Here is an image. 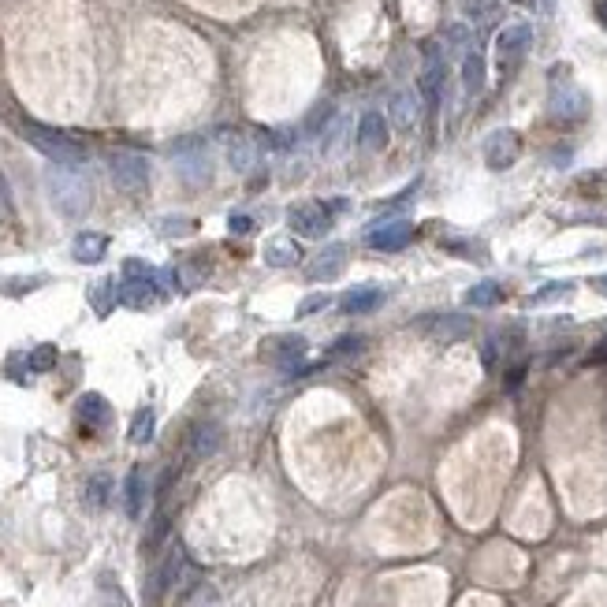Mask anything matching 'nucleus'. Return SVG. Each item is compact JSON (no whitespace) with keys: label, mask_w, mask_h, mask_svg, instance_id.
Returning <instances> with one entry per match:
<instances>
[{"label":"nucleus","mask_w":607,"mask_h":607,"mask_svg":"<svg viewBox=\"0 0 607 607\" xmlns=\"http://www.w3.org/2000/svg\"><path fill=\"white\" fill-rule=\"evenodd\" d=\"M45 183H49V198H52L60 217L79 220V217H86V212H89V205H94V187H89L86 172H79V168L52 164L45 172Z\"/></svg>","instance_id":"f257e3e1"},{"label":"nucleus","mask_w":607,"mask_h":607,"mask_svg":"<svg viewBox=\"0 0 607 607\" xmlns=\"http://www.w3.org/2000/svg\"><path fill=\"white\" fill-rule=\"evenodd\" d=\"M23 138L38 149L42 157H49L52 164H68V168H79L86 161V149L82 142H75L71 135L56 131V127H45V124H23Z\"/></svg>","instance_id":"f03ea898"},{"label":"nucleus","mask_w":607,"mask_h":607,"mask_svg":"<svg viewBox=\"0 0 607 607\" xmlns=\"http://www.w3.org/2000/svg\"><path fill=\"white\" fill-rule=\"evenodd\" d=\"M172 161H175V172H179V179H183L187 187H209L212 183V157H209V145H205V138H198V135H191V138H183V142H175L172 145Z\"/></svg>","instance_id":"7ed1b4c3"},{"label":"nucleus","mask_w":607,"mask_h":607,"mask_svg":"<svg viewBox=\"0 0 607 607\" xmlns=\"http://www.w3.org/2000/svg\"><path fill=\"white\" fill-rule=\"evenodd\" d=\"M552 116L559 124H578V119L589 116V98H585V89H578L566 79V64L552 71Z\"/></svg>","instance_id":"20e7f679"},{"label":"nucleus","mask_w":607,"mask_h":607,"mask_svg":"<svg viewBox=\"0 0 607 607\" xmlns=\"http://www.w3.org/2000/svg\"><path fill=\"white\" fill-rule=\"evenodd\" d=\"M108 172H112V183L119 194H145L149 187V161L142 154H131V149H119V154L108 157Z\"/></svg>","instance_id":"39448f33"},{"label":"nucleus","mask_w":607,"mask_h":607,"mask_svg":"<svg viewBox=\"0 0 607 607\" xmlns=\"http://www.w3.org/2000/svg\"><path fill=\"white\" fill-rule=\"evenodd\" d=\"M533 49V26L529 23H510L496 34V64L503 71H514Z\"/></svg>","instance_id":"423d86ee"},{"label":"nucleus","mask_w":607,"mask_h":607,"mask_svg":"<svg viewBox=\"0 0 607 607\" xmlns=\"http://www.w3.org/2000/svg\"><path fill=\"white\" fill-rule=\"evenodd\" d=\"M421 56H425V64H421V94H425V101L436 105L440 94H444V82H447V52L436 42H425Z\"/></svg>","instance_id":"0eeeda50"},{"label":"nucleus","mask_w":607,"mask_h":607,"mask_svg":"<svg viewBox=\"0 0 607 607\" xmlns=\"http://www.w3.org/2000/svg\"><path fill=\"white\" fill-rule=\"evenodd\" d=\"M265 358L272 361V366H280L287 377H298V373H306V366H302V358H306V340L302 336H272L265 343Z\"/></svg>","instance_id":"6e6552de"},{"label":"nucleus","mask_w":607,"mask_h":607,"mask_svg":"<svg viewBox=\"0 0 607 607\" xmlns=\"http://www.w3.org/2000/svg\"><path fill=\"white\" fill-rule=\"evenodd\" d=\"M287 224L294 228V235L302 238H321L328 235L332 228V217H328V209L321 201H302V205H291L287 209Z\"/></svg>","instance_id":"1a4fd4ad"},{"label":"nucleus","mask_w":607,"mask_h":607,"mask_svg":"<svg viewBox=\"0 0 607 607\" xmlns=\"http://www.w3.org/2000/svg\"><path fill=\"white\" fill-rule=\"evenodd\" d=\"M410 238H414V228H410V220H403V217L373 220V224L366 228V242H369L373 250H403Z\"/></svg>","instance_id":"9d476101"},{"label":"nucleus","mask_w":607,"mask_h":607,"mask_svg":"<svg viewBox=\"0 0 607 607\" xmlns=\"http://www.w3.org/2000/svg\"><path fill=\"white\" fill-rule=\"evenodd\" d=\"M518 154H522V138L507 127H500L484 138V164H489L492 172H507L514 161H518Z\"/></svg>","instance_id":"9b49d317"},{"label":"nucleus","mask_w":607,"mask_h":607,"mask_svg":"<svg viewBox=\"0 0 607 607\" xmlns=\"http://www.w3.org/2000/svg\"><path fill=\"white\" fill-rule=\"evenodd\" d=\"M343 265H347V247L343 242H328V247L317 250V257L306 265V272L313 284H332V280H340Z\"/></svg>","instance_id":"f8f14e48"},{"label":"nucleus","mask_w":607,"mask_h":607,"mask_svg":"<svg viewBox=\"0 0 607 607\" xmlns=\"http://www.w3.org/2000/svg\"><path fill=\"white\" fill-rule=\"evenodd\" d=\"M421 119V98L414 94V89H396L388 101V124L399 127V131H414Z\"/></svg>","instance_id":"ddd939ff"},{"label":"nucleus","mask_w":607,"mask_h":607,"mask_svg":"<svg viewBox=\"0 0 607 607\" xmlns=\"http://www.w3.org/2000/svg\"><path fill=\"white\" fill-rule=\"evenodd\" d=\"M75 417L86 425V429H108L112 406H108L105 396H98V391H86V396H79V403H75Z\"/></svg>","instance_id":"4468645a"},{"label":"nucleus","mask_w":607,"mask_h":607,"mask_svg":"<svg viewBox=\"0 0 607 607\" xmlns=\"http://www.w3.org/2000/svg\"><path fill=\"white\" fill-rule=\"evenodd\" d=\"M358 145L366 154H384L388 149V116L380 112H366L358 119Z\"/></svg>","instance_id":"2eb2a0df"},{"label":"nucleus","mask_w":607,"mask_h":607,"mask_svg":"<svg viewBox=\"0 0 607 607\" xmlns=\"http://www.w3.org/2000/svg\"><path fill=\"white\" fill-rule=\"evenodd\" d=\"M224 154H228V164L235 168V172H254V164H257V145L247 138V135H235V131H228L224 135Z\"/></svg>","instance_id":"dca6fc26"},{"label":"nucleus","mask_w":607,"mask_h":607,"mask_svg":"<svg viewBox=\"0 0 607 607\" xmlns=\"http://www.w3.org/2000/svg\"><path fill=\"white\" fill-rule=\"evenodd\" d=\"M105 254H108V235H101V231H79L71 238V257L79 265H98Z\"/></svg>","instance_id":"f3484780"},{"label":"nucleus","mask_w":607,"mask_h":607,"mask_svg":"<svg viewBox=\"0 0 607 607\" xmlns=\"http://www.w3.org/2000/svg\"><path fill=\"white\" fill-rule=\"evenodd\" d=\"M298 261H302V247H298L294 238L276 235V238L265 242V265H272V268H291V265H298Z\"/></svg>","instance_id":"a211bd4d"},{"label":"nucleus","mask_w":607,"mask_h":607,"mask_svg":"<svg viewBox=\"0 0 607 607\" xmlns=\"http://www.w3.org/2000/svg\"><path fill=\"white\" fill-rule=\"evenodd\" d=\"M89 310H94L98 317H108L116 306H119V284L116 280H108V276H101V280H94L89 284Z\"/></svg>","instance_id":"6ab92c4d"},{"label":"nucleus","mask_w":607,"mask_h":607,"mask_svg":"<svg viewBox=\"0 0 607 607\" xmlns=\"http://www.w3.org/2000/svg\"><path fill=\"white\" fill-rule=\"evenodd\" d=\"M484 89V56L473 49L462 56V94L466 98H477Z\"/></svg>","instance_id":"aec40b11"},{"label":"nucleus","mask_w":607,"mask_h":607,"mask_svg":"<svg viewBox=\"0 0 607 607\" xmlns=\"http://www.w3.org/2000/svg\"><path fill=\"white\" fill-rule=\"evenodd\" d=\"M384 302V291H377V287H354L350 294H343V310L347 313H369V310H377Z\"/></svg>","instance_id":"412c9836"},{"label":"nucleus","mask_w":607,"mask_h":607,"mask_svg":"<svg viewBox=\"0 0 607 607\" xmlns=\"http://www.w3.org/2000/svg\"><path fill=\"white\" fill-rule=\"evenodd\" d=\"M124 503H127V514H131V518H138L142 507H145V473H142V470H131V473H127Z\"/></svg>","instance_id":"4be33fe9"},{"label":"nucleus","mask_w":607,"mask_h":607,"mask_svg":"<svg viewBox=\"0 0 607 607\" xmlns=\"http://www.w3.org/2000/svg\"><path fill=\"white\" fill-rule=\"evenodd\" d=\"M459 12H462L466 23L484 26V23H492V19H496L500 5H496V0H459Z\"/></svg>","instance_id":"5701e85b"},{"label":"nucleus","mask_w":607,"mask_h":607,"mask_svg":"<svg viewBox=\"0 0 607 607\" xmlns=\"http://www.w3.org/2000/svg\"><path fill=\"white\" fill-rule=\"evenodd\" d=\"M444 42H447V52H454V56L473 52V30H470V23H451Z\"/></svg>","instance_id":"b1692460"},{"label":"nucleus","mask_w":607,"mask_h":607,"mask_svg":"<svg viewBox=\"0 0 607 607\" xmlns=\"http://www.w3.org/2000/svg\"><path fill=\"white\" fill-rule=\"evenodd\" d=\"M570 294H574V284L570 280H556V284H544L540 291H533L526 302H529V306H548V302H563Z\"/></svg>","instance_id":"393cba45"},{"label":"nucleus","mask_w":607,"mask_h":607,"mask_svg":"<svg viewBox=\"0 0 607 607\" xmlns=\"http://www.w3.org/2000/svg\"><path fill=\"white\" fill-rule=\"evenodd\" d=\"M503 298V291H500V284H492V280H484V284H477V287H470L466 291V306H477V310H489V306H496V302Z\"/></svg>","instance_id":"a878e982"},{"label":"nucleus","mask_w":607,"mask_h":607,"mask_svg":"<svg viewBox=\"0 0 607 607\" xmlns=\"http://www.w3.org/2000/svg\"><path fill=\"white\" fill-rule=\"evenodd\" d=\"M154 425H157V417H154V406H142L135 417H131V444H149L154 440Z\"/></svg>","instance_id":"bb28decb"},{"label":"nucleus","mask_w":607,"mask_h":607,"mask_svg":"<svg viewBox=\"0 0 607 607\" xmlns=\"http://www.w3.org/2000/svg\"><path fill=\"white\" fill-rule=\"evenodd\" d=\"M220 447V429L212 421H201L198 429H194V454L198 459H205V454H212Z\"/></svg>","instance_id":"cd10ccee"},{"label":"nucleus","mask_w":607,"mask_h":607,"mask_svg":"<svg viewBox=\"0 0 607 607\" xmlns=\"http://www.w3.org/2000/svg\"><path fill=\"white\" fill-rule=\"evenodd\" d=\"M108 496H112V477H108V473H94V477H89V484H86V503L94 507V510H101V507L108 503Z\"/></svg>","instance_id":"c85d7f7f"},{"label":"nucleus","mask_w":607,"mask_h":607,"mask_svg":"<svg viewBox=\"0 0 607 607\" xmlns=\"http://www.w3.org/2000/svg\"><path fill=\"white\" fill-rule=\"evenodd\" d=\"M433 332H436L440 340H459V336H466V332H470V321L466 317H454V313H444V317L433 321Z\"/></svg>","instance_id":"c756f323"},{"label":"nucleus","mask_w":607,"mask_h":607,"mask_svg":"<svg viewBox=\"0 0 607 607\" xmlns=\"http://www.w3.org/2000/svg\"><path fill=\"white\" fill-rule=\"evenodd\" d=\"M343 119L336 116V119H332V124L321 131V154L324 157H340V145H343Z\"/></svg>","instance_id":"7c9ffc66"},{"label":"nucleus","mask_w":607,"mask_h":607,"mask_svg":"<svg viewBox=\"0 0 607 607\" xmlns=\"http://www.w3.org/2000/svg\"><path fill=\"white\" fill-rule=\"evenodd\" d=\"M154 228H157V235H164V238H187L198 224H194L191 217H161Z\"/></svg>","instance_id":"2f4dec72"},{"label":"nucleus","mask_w":607,"mask_h":607,"mask_svg":"<svg viewBox=\"0 0 607 607\" xmlns=\"http://www.w3.org/2000/svg\"><path fill=\"white\" fill-rule=\"evenodd\" d=\"M56 347L52 343H42V347H34V350H30L26 354V366H30V373H49L52 366H56Z\"/></svg>","instance_id":"473e14b6"},{"label":"nucleus","mask_w":607,"mask_h":607,"mask_svg":"<svg viewBox=\"0 0 607 607\" xmlns=\"http://www.w3.org/2000/svg\"><path fill=\"white\" fill-rule=\"evenodd\" d=\"M328 302H332V294H328V291H313V294H306V298L298 302V317H313V313H321V310L328 306Z\"/></svg>","instance_id":"72a5a7b5"},{"label":"nucleus","mask_w":607,"mask_h":607,"mask_svg":"<svg viewBox=\"0 0 607 607\" xmlns=\"http://www.w3.org/2000/svg\"><path fill=\"white\" fill-rule=\"evenodd\" d=\"M332 119H336V108H332V105H321V108H313V112H310L306 131H310V135H321V131L332 124Z\"/></svg>","instance_id":"f704fd0d"},{"label":"nucleus","mask_w":607,"mask_h":607,"mask_svg":"<svg viewBox=\"0 0 607 607\" xmlns=\"http://www.w3.org/2000/svg\"><path fill=\"white\" fill-rule=\"evenodd\" d=\"M361 343H366V340H361V336H343V340H336V343H332V354H358L361 350Z\"/></svg>","instance_id":"c9c22d12"},{"label":"nucleus","mask_w":607,"mask_h":607,"mask_svg":"<svg viewBox=\"0 0 607 607\" xmlns=\"http://www.w3.org/2000/svg\"><path fill=\"white\" fill-rule=\"evenodd\" d=\"M228 228H231V235H250V231H254V220L242 217V212H235V217L228 220Z\"/></svg>","instance_id":"e433bc0d"},{"label":"nucleus","mask_w":607,"mask_h":607,"mask_svg":"<svg viewBox=\"0 0 607 607\" xmlns=\"http://www.w3.org/2000/svg\"><path fill=\"white\" fill-rule=\"evenodd\" d=\"M324 209H328V217H336V212H343V209H350V201L347 198H332V201H321Z\"/></svg>","instance_id":"4c0bfd02"},{"label":"nucleus","mask_w":607,"mask_h":607,"mask_svg":"<svg viewBox=\"0 0 607 607\" xmlns=\"http://www.w3.org/2000/svg\"><path fill=\"white\" fill-rule=\"evenodd\" d=\"M593 15L600 26H607V0H593Z\"/></svg>","instance_id":"58836bf2"},{"label":"nucleus","mask_w":607,"mask_h":607,"mask_svg":"<svg viewBox=\"0 0 607 607\" xmlns=\"http://www.w3.org/2000/svg\"><path fill=\"white\" fill-rule=\"evenodd\" d=\"M0 217H12V201H8V187L0 183Z\"/></svg>","instance_id":"ea45409f"},{"label":"nucleus","mask_w":607,"mask_h":607,"mask_svg":"<svg viewBox=\"0 0 607 607\" xmlns=\"http://www.w3.org/2000/svg\"><path fill=\"white\" fill-rule=\"evenodd\" d=\"M589 361H607V336H603V340L596 343V350L589 354Z\"/></svg>","instance_id":"a19ab883"},{"label":"nucleus","mask_w":607,"mask_h":607,"mask_svg":"<svg viewBox=\"0 0 607 607\" xmlns=\"http://www.w3.org/2000/svg\"><path fill=\"white\" fill-rule=\"evenodd\" d=\"M593 287H596V291L607 298V276H596V280H593Z\"/></svg>","instance_id":"79ce46f5"}]
</instances>
